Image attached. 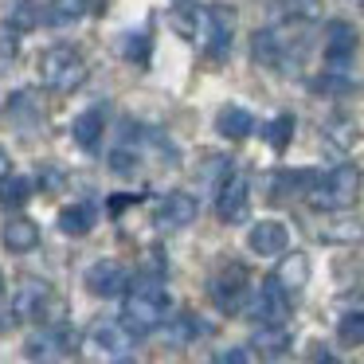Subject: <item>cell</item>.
<instances>
[{"label": "cell", "mask_w": 364, "mask_h": 364, "mask_svg": "<svg viewBox=\"0 0 364 364\" xmlns=\"http://www.w3.org/2000/svg\"><path fill=\"white\" fill-rule=\"evenodd\" d=\"M290 134H294V118H290V114H282V118H274L267 126V145L286 149V145H290Z\"/></svg>", "instance_id": "28"}, {"label": "cell", "mask_w": 364, "mask_h": 364, "mask_svg": "<svg viewBox=\"0 0 364 364\" xmlns=\"http://www.w3.org/2000/svg\"><path fill=\"white\" fill-rule=\"evenodd\" d=\"M196 212H200V204L188 196V192H168V196L157 204V228L161 231H181V228H188V223L196 220Z\"/></svg>", "instance_id": "12"}, {"label": "cell", "mask_w": 364, "mask_h": 364, "mask_svg": "<svg viewBox=\"0 0 364 364\" xmlns=\"http://www.w3.org/2000/svg\"><path fill=\"white\" fill-rule=\"evenodd\" d=\"M173 28L181 40L196 43L208 59H223L231 48V9H204V4H188L181 0V9L173 12Z\"/></svg>", "instance_id": "1"}, {"label": "cell", "mask_w": 364, "mask_h": 364, "mask_svg": "<svg viewBox=\"0 0 364 364\" xmlns=\"http://www.w3.org/2000/svg\"><path fill=\"white\" fill-rule=\"evenodd\" d=\"M4 247H9L12 255H28L40 247V228H36L32 220H24V215H12L9 223H4Z\"/></svg>", "instance_id": "19"}, {"label": "cell", "mask_w": 364, "mask_h": 364, "mask_svg": "<svg viewBox=\"0 0 364 364\" xmlns=\"http://www.w3.org/2000/svg\"><path fill=\"white\" fill-rule=\"evenodd\" d=\"M129 286V274L122 262L114 259H98L95 267L87 270V290L95 294V298H118V294H126Z\"/></svg>", "instance_id": "9"}, {"label": "cell", "mask_w": 364, "mask_h": 364, "mask_svg": "<svg viewBox=\"0 0 364 364\" xmlns=\"http://www.w3.org/2000/svg\"><path fill=\"white\" fill-rule=\"evenodd\" d=\"M16 40H12V36H0V75L4 71H12V63H16Z\"/></svg>", "instance_id": "31"}, {"label": "cell", "mask_w": 364, "mask_h": 364, "mask_svg": "<svg viewBox=\"0 0 364 364\" xmlns=\"http://www.w3.org/2000/svg\"><path fill=\"white\" fill-rule=\"evenodd\" d=\"M28 196H32V181H28V176L9 173L0 181V208H24Z\"/></svg>", "instance_id": "24"}, {"label": "cell", "mask_w": 364, "mask_h": 364, "mask_svg": "<svg viewBox=\"0 0 364 364\" xmlns=\"http://www.w3.org/2000/svg\"><path fill=\"white\" fill-rule=\"evenodd\" d=\"M51 309H59V298L51 294V286L40 282V278H24L16 298H12V317H20V321H48Z\"/></svg>", "instance_id": "6"}, {"label": "cell", "mask_w": 364, "mask_h": 364, "mask_svg": "<svg viewBox=\"0 0 364 364\" xmlns=\"http://www.w3.org/2000/svg\"><path fill=\"white\" fill-rule=\"evenodd\" d=\"M337 341H341V345H348V348L364 345V309H356V314H345V317H341Z\"/></svg>", "instance_id": "25"}, {"label": "cell", "mask_w": 364, "mask_h": 364, "mask_svg": "<svg viewBox=\"0 0 364 364\" xmlns=\"http://www.w3.org/2000/svg\"><path fill=\"white\" fill-rule=\"evenodd\" d=\"M255 348H262V353H286V348H290V337H286L282 325H270V329H259Z\"/></svg>", "instance_id": "26"}, {"label": "cell", "mask_w": 364, "mask_h": 364, "mask_svg": "<svg viewBox=\"0 0 364 364\" xmlns=\"http://www.w3.org/2000/svg\"><path fill=\"white\" fill-rule=\"evenodd\" d=\"M321 239H325V243H360V239H364V223L348 220V215H333L329 228H321Z\"/></svg>", "instance_id": "23"}, {"label": "cell", "mask_w": 364, "mask_h": 364, "mask_svg": "<svg viewBox=\"0 0 364 364\" xmlns=\"http://www.w3.org/2000/svg\"><path fill=\"white\" fill-rule=\"evenodd\" d=\"M129 341H134V333L126 329V325L122 321H98L95 329H90V348H95V353H126L129 348Z\"/></svg>", "instance_id": "17"}, {"label": "cell", "mask_w": 364, "mask_h": 364, "mask_svg": "<svg viewBox=\"0 0 364 364\" xmlns=\"http://www.w3.org/2000/svg\"><path fill=\"white\" fill-rule=\"evenodd\" d=\"M87 12H90V0H51L43 20H48L51 28H71V24H79Z\"/></svg>", "instance_id": "21"}, {"label": "cell", "mask_w": 364, "mask_h": 364, "mask_svg": "<svg viewBox=\"0 0 364 364\" xmlns=\"http://www.w3.org/2000/svg\"><path fill=\"white\" fill-rule=\"evenodd\" d=\"M274 282L282 286L286 298L301 294V290H306V282H309V259H306L301 251L282 255V262H278V270H274Z\"/></svg>", "instance_id": "14"}, {"label": "cell", "mask_w": 364, "mask_h": 364, "mask_svg": "<svg viewBox=\"0 0 364 364\" xmlns=\"http://www.w3.org/2000/svg\"><path fill=\"white\" fill-rule=\"evenodd\" d=\"M247 282H251V274H247L243 262H228V267L212 278V301L223 314H239V306L247 301Z\"/></svg>", "instance_id": "7"}, {"label": "cell", "mask_w": 364, "mask_h": 364, "mask_svg": "<svg viewBox=\"0 0 364 364\" xmlns=\"http://www.w3.org/2000/svg\"><path fill=\"white\" fill-rule=\"evenodd\" d=\"M247 247H251L255 255H262V259H278V255H286V247H290V231H286L282 220H262L251 228Z\"/></svg>", "instance_id": "11"}, {"label": "cell", "mask_w": 364, "mask_h": 364, "mask_svg": "<svg viewBox=\"0 0 364 364\" xmlns=\"http://www.w3.org/2000/svg\"><path fill=\"white\" fill-rule=\"evenodd\" d=\"M71 134H75V141H79L87 153H95L98 145H102V134H106V106H90V110H82L79 118H75Z\"/></svg>", "instance_id": "15"}, {"label": "cell", "mask_w": 364, "mask_h": 364, "mask_svg": "<svg viewBox=\"0 0 364 364\" xmlns=\"http://www.w3.org/2000/svg\"><path fill=\"white\" fill-rule=\"evenodd\" d=\"M215 129H220L228 141H243V137L255 134V114L243 110V106H223L215 114Z\"/></svg>", "instance_id": "18"}, {"label": "cell", "mask_w": 364, "mask_h": 364, "mask_svg": "<svg viewBox=\"0 0 364 364\" xmlns=\"http://www.w3.org/2000/svg\"><path fill=\"white\" fill-rule=\"evenodd\" d=\"M40 79H43V87L67 95V90H75L87 79V59H82V51L71 48V43H55V48H48L40 55Z\"/></svg>", "instance_id": "5"}, {"label": "cell", "mask_w": 364, "mask_h": 364, "mask_svg": "<svg viewBox=\"0 0 364 364\" xmlns=\"http://www.w3.org/2000/svg\"><path fill=\"white\" fill-rule=\"evenodd\" d=\"M9 173H12V161H9V153L0 149V181H4V176H9Z\"/></svg>", "instance_id": "34"}, {"label": "cell", "mask_w": 364, "mask_h": 364, "mask_svg": "<svg viewBox=\"0 0 364 364\" xmlns=\"http://www.w3.org/2000/svg\"><path fill=\"white\" fill-rule=\"evenodd\" d=\"M36 24H40V12H36V4L20 0L16 9H12V16H9V32H32Z\"/></svg>", "instance_id": "27"}, {"label": "cell", "mask_w": 364, "mask_h": 364, "mask_svg": "<svg viewBox=\"0 0 364 364\" xmlns=\"http://www.w3.org/2000/svg\"><path fill=\"white\" fill-rule=\"evenodd\" d=\"M0 122L9 129H32L36 122H40V102H36L32 90H20V95L9 98V106H4V114H0Z\"/></svg>", "instance_id": "16"}, {"label": "cell", "mask_w": 364, "mask_h": 364, "mask_svg": "<svg viewBox=\"0 0 364 364\" xmlns=\"http://www.w3.org/2000/svg\"><path fill=\"white\" fill-rule=\"evenodd\" d=\"M0 290H4V274H0Z\"/></svg>", "instance_id": "36"}, {"label": "cell", "mask_w": 364, "mask_h": 364, "mask_svg": "<svg viewBox=\"0 0 364 364\" xmlns=\"http://www.w3.org/2000/svg\"><path fill=\"white\" fill-rule=\"evenodd\" d=\"M165 337H168V345H188V341L196 337V321H192L188 314H181L173 325H168V333H165Z\"/></svg>", "instance_id": "29"}, {"label": "cell", "mask_w": 364, "mask_h": 364, "mask_svg": "<svg viewBox=\"0 0 364 364\" xmlns=\"http://www.w3.org/2000/svg\"><path fill=\"white\" fill-rule=\"evenodd\" d=\"M145 55H149V36H129L126 40V59L145 63Z\"/></svg>", "instance_id": "30"}, {"label": "cell", "mask_w": 364, "mask_h": 364, "mask_svg": "<svg viewBox=\"0 0 364 364\" xmlns=\"http://www.w3.org/2000/svg\"><path fill=\"white\" fill-rule=\"evenodd\" d=\"M134 200H137V196H114V200H110V212L118 215L122 208H129V204H134Z\"/></svg>", "instance_id": "33"}, {"label": "cell", "mask_w": 364, "mask_h": 364, "mask_svg": "<svg viewBox=\"0 0 364 364\" xmlns=\"http://www.w3.org/2000/svg\"><path fill=\"white\" fill-rule=\"evenodd\" d=\"M215 364H251V353H247V348H228Z\"/></svg>", "instance_id": "32"}, {"label": "cell", "mask_w": 364, "mask_h": 364, "mask_svg": "<svg viewBox=\"0 0 364 364\" xmlns=\"http://www.w3.org/2000/svg\"><path fill=\"white\" fill-rule=\"evenodd\" d=\"M215 212L223 223H239L247 220V176L243 173H228L220 184V196H215Z\"/></svg>", "instance_id": "10"}, {"label": "cell", "mask_w": 364, "mask_h": 364, "mask_svg": "<svg viewBox=\"0 0 364 364\" xmlns=\"http://www.w3.org/2000/svg\"><path fill=\"white\" fill-rule=\"evenodd\" d=\"M356 43H360V40H356V28L345 24V20H333L329 32H325V63H329L333 75H341L348 63H353Z\"/></svg>", "instance_id": "8"}, {"label": "cell", "mask_w": 364, "mask_h": 364, "mask_svg": "<svg viewBox=\"0 0 364 364\" xmlns=\"http://www.w3.org/2000/svg\"><path fill=\"white\" fill-rule=\"evenodd\" d=\"M360 168L356 165H337L329 173H317L314 184L306 188V204L317 212H345L360 200Z\"/></svg>", "instance_id": "2"}, {"label": "cell", "mask_w": 364, "mask_h": 364, "mask_svg": "<svg viewBox=\"0 0 364 364\" xmlns=\"http://www.w3.org/2000/svg\"><path fill=\"white\" fill-rule=\"evenodd\" d=\"M286 309H290V298L282 294V286H278L274 278H267V282H262V290L255 294L251 314L259 317V321H267V325H282Z\"/></svg>", "instance_id": "13"}, {"label": "cell", "mask_w": 364, "mask_h": 364, "mask_svg": "<svg viewBox=\"0 0 364 364\" xmlns=\"http://www.w3.org/2000/svg\"><path fill=\"white\" fill-rule=\"evenodd\" d=\"M59 228H63L67 235H87V231L95 228V208L90 204H67L63 212H59Z\"/></svg>", "instance_id": "22"}, {"label": "cell", "mask_w": 364, "mask_h": 364, "mask_svg": "<svg viewBox=\"0 0 364 364\" xmlns=\"http://www.w3.org/2000/svg\"><path fill=\"white\" fill-rule=\"evenodd\" d=\"M168 314V294L161 282H153V278H145V282H137L134 290L126 294V306H122V325H126L134 337H145V333H153L161 321H165Z\"/></svg>", "instance_id": "3"}, {"label": "cell", "mask_w": 364, "mask_h": 364, "mask_svg": "<svg viewBox=\"0 0 364 364\" xmlns=\"http://www.w3.org/2000/svg\"><path fill=\"white\" fill-rule=\"evenodd\" d=\"M114 364H137V360H129V356H118V360H114Z\"/></svg>", "instance_id": "35"}, {"label": "cell", "mask_w": 364, "mask_h": 364, "mask_svg": "<svg viewBox=\"0 0 364 364\" xmlns=\"http://www.w3.org/2000/svg\"><path fill=\"white\" fill-rule=\"evenodd\" d=\"M306 40H309V28L306 24H286V28H262L255 36L251 51L262 67H286L298 51H306Z\"/></svg>", "instance_id": "4"}, {"label": "cell", "mask_w": 364, "mask_h": 364, "mask_svg": "<svg viewBox=\"0 0 364 364\" xmlns=\"http://www.w3.org/2000/svg\"><path fill=\"white\" fill-rule=\"evenodd\" d=\"M71 348V337L67 333H40V337L28 341V360L36 364H55L59 356Z\"/></svg>", "instance_id": "20"}]
</instances>
